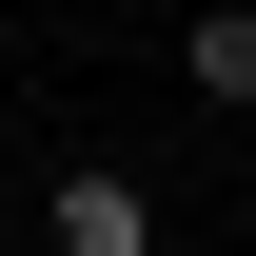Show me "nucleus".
I'll return each instance as SVG.
<instances>
[{
  "label": "nucleus",
  "mask_w": 256,
  "mask_h": 256,
  "mask_svg": "<svg viewBox=\"0 0 256 256\" xmlns=\"http://www.w3.org/2000/svg\"><path fill=\"white\" fill-rule=\"evenodd\" d=\"M40 256H158V197L138 178H79L60 217H40Z\"/></svg>",
  "instance_id": "obj_1"
},
{
  "label": "nucleus",
  "mask_w": 256,
  "mask_h": 256,
  "mask_svg": "<svg viewBox=\"0 0 256 256\" xmlns=\"http://www.w3.org/2000/svg\"><path fill=\"white\" fill-rule=\"evenodd\" d=\"M178 79H197V98H217V118H256V0H217V20H197V40H178Z\"/></svg>",
  "instance_id": "obj_2"
}]
</instances>
